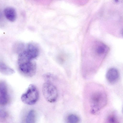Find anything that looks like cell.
Returning <instances> with one entry per match:
<instances>
[{"mask_svg":"<svg viewBox=\"0 0 123 123\" xmlns=\"http://www.w3.org/2000/svg\"><path fill=\"white\" fill-rule=\"evenodd\" d=\"M88 92V100L90 112L94 114L103 108L107 102V97L101 86L92 87Z\"/></svg>","mask_w":123,"mask_h":123,"instance_id":"cell-1","label":"cell"},{"mask_svg":"<svg viewBox=\"0 0 123 123\" xmlns=\"http://www.w3.org/2000/svg\"><path fill=\"white\" fill-rule=\"evenodd\" d=\"M39 97V93L37 87L31 84L29 86L26 92L22 95L21 99L23 102L28 105L35 103Z\"/></svg>","mask_w":123,"mask_h":123,"instance_id":"cell-2","label":"cell"},{"mask_svg":"<svg viewBox=\"0 0 123 123\" xmlns=\"http://www.w3.org/2000/svg\"><path fill=\"white\" fill-rule=\"evenodd\" d=\"M39 54L37 47L33 43H30L27 45L26 49L20 53L18 58L23 61H30L37 58Z\"/></svg>","mask_w":123,"mask_h":123,"instance_id":"cell-3","label":"cell"},{"mask_svg":"<svg viewBox=\"0 0 123 123\" xmlns=\"http://www.w3.org/2000/svg\"><path fill=\"white\" fill-rule=\"evenodd\" d=\"M43 95L45 99L50 103H53L56 100L58 92L55 86L49 81L43 85L42 88Z\"/></svg>","mask_w":123,"mask_h":123,"instance_id":"cell-4","label":"cell"},{"mask_svg":"<svg viewBox=\"0 0 123 123\" xmlns=\"http://www.w3.org/2000/svg\"><path fill=\"white\" fill-rule=\"evenodd\" d=\"M19 70L24 75L31 77L35 74L37 69L36 63L32 60L18 63Z\"/></svg>","mask_w":123,"mask_h":123,"instance_id":"cell-5","label":"cell"},{"mask_svg":"<svg viewBox=\"0 0 123 123\" xmlns=\"http://www.w3.org/2000/svg\"><path fill=\"white\" fill-rule=\"evenodd\" d=\"M7 86L4 81L0 82V104L6 105L8 101Z\"/></svg>","mask_w":123,"mask_h":123,"instance_id":"cell-6","label":"cell"},{"mask_svg":"<svg viewBox=\"0 0 123 123\" xmlns=\"http://www.w3.org/2000/svg\"><path fill=\"white\" fill-rule=\"evenodd\" d=\"M106 78L110 83L113 84L116 83L118 80L119 73L118 70L114 68L109 69L107 72Z\"/></svg>","mask_w":123,"mask_h":123,"instance_id":"cell-7","label":"cell"},{"mask_svg":"<svg viewBox=\"0 0 123 123\" xmlns=\"http://www.w3.org/2000/svg\"><path fill=\"white\" fill-rule=\"evenodd\" d=\"M5 15L9 21L13 22L17 18V13L15 9L12 7H8L6 8L4 11Z\"/></svg>","mask_w":123,"mask_h":123,"instance_id":"cell-8","label":"cell"},{"mask_svg":"<svg viewBox=\"0 0 123 123\" xmlns=\"http://www.w3.org/2000/svg\"><path fill=\"white\" fill-rule=\"evenodd\" d=\"M0 72L6 75H11L15 73L13 69L3 63H0Z\"/></svg>","mask_w":123,"mask_h":123,"instance_id":"cell-9","label":"cell"},{"mask_svg":"<svg viewBox=\"0 0 123 123\" xmlns=\"http://www.w3.org/2000/svg\"><path fill=\"white\" fill-rule=\"evenodd\" d=\"M36 114L34 110H31L29 112L27 116L26 122V123H33L35 122Z\"/></svg>","mask_w":123,"mask_h":123,"instance_id":"cell-10","label":"cell"},{"mask_svg":"<svg viewBox=\"0 0 123 123\" xmlns=\"http://www.w3.org/2000/svg\"><path fill=\"white\" fill-rule=\"evenodd\" d=\"M67 121L69 123H76L79 122L80 119L76 115L74 114H71L68 116Z\"/></svg>","mask_w":123,"mask_h":123,"instance_id":"cell-11","label":"cell"},{"mask_svg":"<svg viewBox=\"0 0 123 123\" xmlns=\"http://www.w3.org/2000/svg\"><path fill=\"white\" fill-rule=\"evenodd\" d=\"M108 123H118L119 121L116 116L114 114H111L109 115L106 119Z\"/></svg>","mask_w":123,"mask_h":123,"instance_id":"cell-12","label":"cell"},{"mask_svg":"<svg viewBox=\"0 0 123 123\" xmlns=\"http://www.w3.org/2000/svg\"><path fill=\"white\" fill-rule=\"evenodd\" d=\"M96 51L97 53L99 54H103L105 51V48L104 46H99L97 48Z\"/></svg>","mask_w":123,"mask_h":123,"instance_id":"cell-13","label":"cell"},{"mask_svg":"<svg viewBox=\"0 0 123 123\" xmlns=\"http://www.w3.org/2000/svg\"><path fill=\"white\" fill-rule=\"evenodd\" d=\"M7 115L6 112L3 110H0V117L2 118H5Z\"/></svg>","mask_w":123,"mask_h":123,"instance_id":"cell-14","label":"cell"},{"mask_svg":"<svg viewBox=\"0 0 123 123\" xmlns=\"http://www.w3.org/2000/svg\"><path fill=\"white\" fill-rule=\"evenodd\" d=\"M0 16H1V14H0Z\"/></svg>","mask_w":123,"mask_h":123,"instance_id":"cell-15","label":"cell"}]
</instances>
